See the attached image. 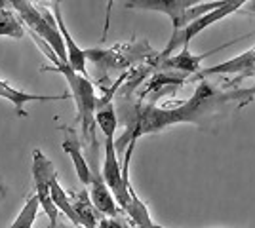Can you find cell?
<instances>
[{
  "label": "cell",
  "instance_id": "1",
  "mask_svg": "<svg viewBox=\"0 0 255 228\" xmlns=\"http://www.w3.org/2000/svg\"><path fill=\"white\" fill-rule=\"evenodd\" d=\"M255 99V87H215L208 78L198 80L191 99L158 107L156 103H137L133 116L126 122V131L117 143V151L128 149L129 141H139L141 137L158 133V131L177 126L192 124L200 130L208 131L219 126L223 120L233 116V112L248 107Z\"/></svg>",
  "mask_w": 255,
  "mask_h": 228
},
{
  "label": "cell",
  "instance_id": "2",
  "mask_svg": "<svg viewBox=\"0 0 255 228\" xmlns=\"http://www.w3.org/2000/svg\"><path fill=\"white\" fill-rule=\"evenodd\" d=\"M32 38H34V44L42 50V54L50 59V67H44L42 71L48 73V71H53V73H59L67 80L69 84V89H71V95L76 103V110H78V120H80V126H82V137L90 139L92 145H97L96 141V110H97V95H96V87L94 84L86 78V75L75 71L69 61H63L59 55L52 50V46L46 42L44 38H40L36 33L29 31Z\"/></svg>",
  "mask_w": 255,
  "mask_h": 228
},
{
  "label": "cell",
  "instance_id": "3",
  "mask_svg": "<svg viewBox=\"0 0 255 228\" xmlns=\"http://www.w3.org/2000/svg\"><path fill=\"white\" fill-rule=\"evenodd\" d=\"M158 55L160 52H154L145 38L133 40L129 44H117L109 50L101 48L86 50V57L97 67V78L101 82H109V73L113 71H129L139 63L156 59Z\"/></svg>",
  "mask_w": 255,
  "mask_h": 228
},
{
  "label": "cell",
  "instance_id": "4",
  "mask_svg": "<svg viewBox=\"0 0 255 228\" xmlns=\"http://www.w3.org/2000/svg\"><path fill=\"white\" fill-rule=\"evenodd\" d=\"M8 2H10L11 8L17 11V15L21 17V21L25 23V27L29 31L36 33L40 38H44L63 61H69L63 34L57 27L53 11L44 8L42 4H34L32 0H8Z\"/></svg>",
  "mask_w": 255,
  "mask_h": 228
},
{
  "label": "cell",
  "instance_id": "5",
  "mask_svg": "<svg viewBox=\"0 0 255 228\" xmlns=\"http://www.w3.org/2000/svg\"><path fill=\"white\" fill-rule=\"evenodd\" d=\"M248 2H250V0H223L221 6H217V8H213L212 11H208V13H204V15H200V17H196L194 21H191L187 27H183L181 31L171 33V38L168 40L166 48L160 52L162 57L173 55L179 48L189 46L192 38H196L202 31H206L208 27H212L213 23L221 21V19H225V17H229V15L236 13L238 10H242Z\"/></svg>",
  "mask_w": 255,
  "mask_h": 228
},
{
  "label": "cell",
  "instance_id": "6",
  "mask_svg": "<svg viewBox=\"0 0 255 228\" xmlns=\"http://www.w3.org/2000/svg\"><path fill=\"white\" fill-rule=\"evenodd\" d=\"M55 171L53 163L44 156L42 151L32 152V181H34V194L38 196L40 206H42L44 213L48 215L50 223L55 225L59 221V209L55 207L52 200V186H50V179L52 173Z\"/></svg>",
  "mask_w": 255,
  "mask_h": 228
},
{
  "label": "cell",
  "instance_id": "7",
  "mask_svg": "<svg viewBox=\"0 0 255 228\" xmlns=\"http://www.w3.org/2000/svg\"><path fill=\"white\" fill-rule=\"evenodd\" d=\"M217 75H238L234 80H229L225 87H238V84L250 78V76H255V46L246 50L244 54L234 55L231 59H227L219 65L208 67V69H202L200 73L192 76L191 80H202V78H210V76H217Z\"/></svg>",
  "mask_w": 255,
  "mask_h": 228
},
{
  "label": "cell",
  "instance_id": "8",
  "mask_svg": "<svg viewBox=\"0 0 255 228\" xmlns=\"http://www.w3.org/2000/svg\"><path fill=\"white\" fill-rule=\"evenodd\" d=\"M103 179L107 181L109 188L113 190V194L117 198L118 206L122 207V211H126L129 206V190H128L126 179H124V169L118 160V151L115 137H105V162H103Z\"/></svg>",
  "mask_w": 255,
  "mask_h": 228
},
{
  "label": "cell",
  "instance_id": "9",
  "mask_svg": "<svg viewBox=\"0 0 255 228\" xmlns=\"http://www.w3.org/2000/svg\"><path fill=\"white\" fill-rule=\"evenodd\" d=\"M200 2L204 0H128L126 6L131 10L156 11V13L168 15L171 19V27H173L171 33H175L185 27V13Z\"/></svg>",
  "mask_w": 255,
  "mask_h": 228
},
{
  "label": "cell",
  "instance_id": "10",
  "mask_svg": "<svg viewBox=\"0 0 255 228\" xmlns=\"http://www.w3.org/2000/svg\"><path fill=\"white\" fill-rule=\"evenodd\" d=\"M250 34H246V36H250ZM246 36H242V38H246ZM242 38H234L233 42H227V44H223V46H217V48H213V50H210V52H206V54H198V55L191 54L189 46H185V48H181L179 54L162 57V61H160V65H158V71L181 73V75H187L189 78H192L196 73H200V71H202L200 63H202L204 59H208L212 54H217V52H221V50H225V48L233 46V44H236L238 40H242Z\"/></svg>",
  "mask_w": 255,
  "mask_h": 228
},
{
  "label": "cell",
  "instance_id": "11",
  "mask_svg": "<svg viewBox=\"0 0 255 228\" xmlns=\"http://www.w3.org/2000/svg\"><path fill=\"white\" fill-rule=\"evenodd\" d=\"M187 80H189V76L181 75V73L154 71L139 93V103L147 97H150L149 103H156V99L164 97V95H173Z\"/></svg>",
  "mask_w": 255,
  "mask_h": 228
},
{
  "label": "cell",
  "instance_id": "12",
  "mask_svg": "<svg viewBox=\"0 0 255 228\" xmlns=\"http://www.w3.org/2000/svg\"><path fill=\"white\" fill-rule=\"evenodd\" d=\"M88 192H90V198L101 215H105V217H118L120 215L122 207L118 206L117 198L113 194V190L109 188L101 171L92 169V181L88 185Z\"/></svg>",
  "mask_w": 255,
  "mask_h": 228
},
{
  "label": "cell",
  "instance_id": "13",
  "mask_svg": "<svg viewBox=\"0 0 255 228\" xmlns=\"http://www.w3.org/2000/svg\"><path fill=\"white\" fill-rule=\"evenodd\" d=\"M52 11H53L55 21H57V27H59V31L63 34L65 46H67V55H69V63H71V67H73L75 71L86 75V63H88L86 50H82V48L75 42V38L71 36V33H69L67 23H65V19H63V13H61V2H59V0H53Z\"/></svg>",
  "mask_w": 255,
  "mask_h": 228
},
{
  "label": "cell",
  "instance_id": "14",
  "mask_svg": "<svg viewBox=\"0 0 255 228\" xmlns=\"http://www.w3.org/2000/svg\"><path fill=\"white\" fill-rule=\"evenodd\" d=\"M0 97L10 101L11 105L15 107L17 114L19 116H27V110H25V105L31 103V101H42V103H48V101H61V99H67L69 95L67 93H57V95H40V93H29V91H23V89H15V87L10 86V82L2 80L0 78Z\"/></svg>",
  "mask_w": 255,
  "mask_h": 228
},
{
  "label": "cell",
  "instance_id": "15",
  "mask_svg": "<svg viewBox=\"0 0 255 228\" xmlns=\"http://www.w3.org/2000/svg\"><path fill=\"white\" fill-rule=\"evenodd\" d=\"M63 151L71 156V160H73V165H75V171H76V177H78V181L82 183V186L88 188L90 185V181H92V167L88 165L86 162L84 154H82V147H80V141H78V137H76V133L73 130L67 131V135H65V141H63Z\"/></svg>",
  "mask_w": 255,
  "mask_h": 228
},
{
  "label": "cell",
  "instance_id": "16",
  "mask_svg": "<svg viewBox=\"0 0 255 228\" xmlns=\"http://www.w3.org/2000/svg\"><path fill=\"white\" fill-rule=\"evenodd\" d=\"M69 198L73 202V207H75L76 215L80 219V227L82 228H97V211L92 198H90V192L88 190H82V192H69Z\"/></svg>",
  "mask_w": 255,
  "mask_h": 228
},
{
  "label": "cell",
  "instance_id": "17",
  "mask_svg": "<svg viewBox=\"0 0 255 228\" xmlns=\"http://www.w3.org/2000/svg\"><path fill=\"white\" fill-rule=\"evenodd\" d=\"M0 36L21 40L25 38V23L11 6L0 10Z\"/></svg>",
  "mask_w": 255,
  "mask_h": 228
},
{
  "label": "cell",
  "instance_id": "18",
  "mask_svg": "<svg viewBox=\"0 0 255 228\" xmlns=\"http://www.w3.org/2000/svg\"><path fill=\"white\" fill-rule=\"evenodd\" d=\"M40 200H38V196L34 194L31 196L27 202H25V206L21 207V211H19V215L15 217V221L10 225V228H32L34 225V221L38 217V209H40Z\"/></svg>",
  "mask_w": 255,
  "mask_h": 228
},
{
  "label": "cell",
  "instance_id": "19",
  "mask_svg": "<svg viewBox=\"0 0 255 228\" xmlns=\"http://www.w3.org/2000/svg\"><path fill=\"white\" fill-rule=\"evenodd\" d=\"M113 4H115V0H107L105 25H103V33H101V42H105L107 36H109V29H111V15H113Z\"/></svg>",
  "mask_w": 255,
  "mask_h": 228
},
{
  "label": "cell",
  "instance_id": "20",
  "mask_svg": "<svg viewBox=\"0 0 255 228\" xmlns=\"http://www.w3.org/2000/svg\"><path fill=\"white\" fill-rule=\"evenodd\" d=\"M97 228H126V225L118 217H103V219H99Z\"/></svg>",
  "mask_w": 255,
  "mask_h": 228
},
{
  "label": "cell",
  "instance_id": "21",
  "mask_svg": "<svg viewBox=\"0 0 255 228\" xmlns=\"http://www.w3.org/2000/svg\"><path fill=\"white\" fill-rule=\"evenodd\" d=\"M50 228H82V227H76L75 223H71V225H67V223H55V225H50Z\"/></svg>",
  "mask_w": 255,
  "mask_h": 228
},
{
  "label": "cell",
  "instance_id": "22",
  "mask_svg": "<svg viewBox=\"0 0 255 228\" xmlns=\"http://www.w3.org/2000/svg\"><path fill=\"white\" fill-rule=\"evenodd\" d=\"M244 10L248 11V13H255V0H250L244 6Z\"/></svg>",
  "mask_w": 255,
  "mask_h": 228
},
{
  "label": "cell",
  "instance_id": "23",
  "mask_svg": "<svg viewBox=\"0 0 255 228\" xmlns=\"http://www.w3.org/2000/svg\"><path fill=\"white\" fill-rule=\"evenodd\" d=\"M8 6H10L8 0H0V10H2V8H8Z\"/></svg>",
  "mask_w": 255,
  "mask_h": 228
},
{
  "label": "cell",
  "instance_id": "24",
  "mask_svg": "<svg viewBox=\"0 0 255 228\" xmlns=\"http://www.w3.org/2000/svg\"><path fill=\"white\" fill-rule=\"evenodd\" d=\"M4 196H6V192H4V186L0 185V202H2V200H4Z\"/></svg>",
  "mask_w": 255,
  "mask_h": 228
},
{
  "label": "cell",
  "instance_id": "25",
  "mask_svg": "<svg viewBox=\"0 0 255 228\" xmlns=\"http://www.w3.org/2000/svg\"><path fill=\"white\" fill-rule=\"evenodd\" d=\"M32 2H34V4H40V2H42V0H32Z\"/></svg>",
  "mask_w": 255,
  "mask_h": 228
},
{
  "label": "cell",
  "instance_id": "26",
  "mask_svg": "<svg viewBox=\"0 0 255 228\" xmlns=\"http://www.w3.org/2000/svg\"><path fill=\"white\" fill-rule=\"evenodd\" d=\"M158 228H166V227H160V225H158Z\"/></svg>",
  "mask_w": 255,
  "mask_h": 228
},
{
  "label": "cell",
  "instance_id": "27",
  "mask_svg": "<svg viewBox=\"0 0 255 228\" xmlns=\"http://www.w3.org/2000/svg\"><path fill=\"white\" fill-rule=\"evenodd\" d=\"M126 228H131V227H126Z\"/></svg>",
  "mask_w": 255,
  "mask_h": 228
}]
</instances>
